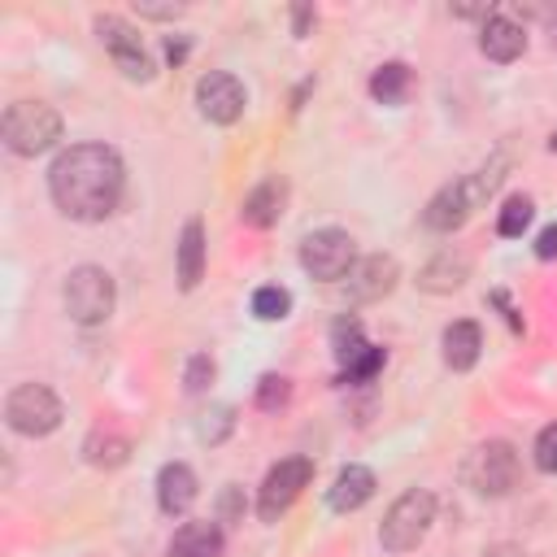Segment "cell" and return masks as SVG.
I'll list each match as a JSON object with an SVG mask.
<instances>
[{"label":"cell","instance_id":"cell-1","mask_svg":"<svg viewBox=\"0 0 557 557\" xmlns=\"http://www.w3.org/2000/svg\"><path fill=\"white\" fill-rule=\"evenodd\" d=\"M52 205L74 222H104L126 191V165L109 144H74L48 170Z\"/></svg>","mask_w":557,"mask_h":557},{"label":"cell","instance_id":"cell-2","mask_svg":"<svg viewBox=\"0 0 557 557\" xmlns=\"http://www.w3.org/2000/svg\"><path fill=\"white\" fill-rule=\"evenodd\" d=\"M500 178H505V161L496 157V161H487L483 170H474V174H466V178H457V183H444V187L426 200V209H422V226H426V231H440V235L466 226L470 213L496 191Z\"/></svg>","mask_w":557,"mask_h":557},{"label":"cell","instance_id":"cell-3","mask_svg":"<svg viewBox=\"0 0 557 557\" xmlns=\"http://www.w3.org/2000/svg\"><path fill=\"white\" fill-rule=\"evenodd\" d=\"M0 135H4L9 152L39 157V152H48L61 139V113L52 104H44V100H17V104L4 109Z\"/></svg>","mask_w":557,"mask_h":557},{"label":"cell","instance_id":"cell-4","mask_svg":"<svg viewBox=\"0 0 557 557\" xmlns=\"http://www.w3.org/2000/svg\"><path fill=\"white\" fill-rule=\"evenodd\" d=\"M431 522H435V496L426 487H409L383 513V527H379L383 553H409V548H418L426 540Z\"/></svg>","mask_w":557,"mask_h":557},{"label":"cell","instance_id":"cell-5","mask_svg":"<svg viewBox=\"0 0 557 557\" xmlns=\"http://www.w3.org/2000/svg\"><path fill=\"white\" fill-rule=\"evenodd\" d=\"M61 300H65V313L78 326H100L117 305L113 274L104 265H78V270H70L65 287H61Z\"/></svg>","mask_w":557,"mask_h":557},{"label":"cell","instance_id":"cell-6","mask_svg":"<svg viewBox=\"0 0 557 557\" xmlns=\"http://www.w3.org/2000/svg\"><path fill=\"white\" fill-rule=\"evenodd\" d=\"M61 400H57V392L52 387H44V383H22V387H13L9 396H4V422H9V431H17V435H30V440H39V435H52L57 426H61Z\"/></svg>","mask_w":557,"mask_h":557},{"label":"cell","instance_id":"cell-7","mask_svg":"<svg viewBox=\"0 0 557 557\" xmlns=\"http://www.w3.org/2000/svg\"><path fill=\"white\" fill-rule=\"evenodd\" d=\"M309 479H313V461L309 457H283L278 466H270V474L261 479V496H257L261 522H278L300 500Z\"/></svg>","mask_w":557,"mask_h":557},{"label":"cell","instance_id":"cell-8","mask_svg":"<svg viewBox=\"0 0 557 557\" xmlns=\"http://www.w3.org/2000/svg\"><path fill=\"white\" fill-rule=\"evenodd\" d=\"M466 479H470V487L479 496H509L513 483H518V453H513V444H505V440L479 444L470 453V461H466Z\"/></svg>","mask_w":557,"mask_h":557},{"label":"cell","instance_id":"cell-9","mask_svg":"<svg viewBox=\"0 0 557 557\" xmlns=\"http://www.w3.org/2000/svg\"><path fill=\"white\" fill-rule=\"evenodd\" d=\"M300 265H305V274H313V278H322V283L344 278V274L357 265V257H352V235L339 231V226H322V231L305 235V244H300Z\"/></svg>","mask_w":557,"mask_h":557},{"label":"cell","instance_id":"cell-10","mask_svg":"<svg viewBox=\"0 0 557 557\" xmlns=\"http://www.w3.org/2000/svg\"><path fill=\"white\" fill-rule=\"evenodd\" d=\"M96 35H100V44L109 48V57L117 61V70H122L126 78H135V83H148V78H152V61H148V52H144L139 35H135V26H131L126 17L100 13V17H96Z\"/></svg>","mask_w":557,"mask_h":557},{"label":"cell","instance_id":"cell-11","mask_svg":"<svg viewBox=\"0 0 557 557\" xmlns=\"http://www.w3.org/2000/svg\"><path fill=\"white\" fill-rule=\"evenodd\" d=\"M196 109H200V117L213 122V126L239 122V113H244V87H239V78L226 74V70H209V74L196 83Z\"/></svg>","mask_w":557,"mask_h":557},{"label":"cell","instance_id":"cell-12","mask_svg":"<svg viewBox=\"0 0 557 557\" xmlns=\"http://www.w3.org/2000/svg\"><path fill=\"white\" fill-rule=\"evenodd\" d=\"M396 283H400V265H396V257L374 252V257H361V261L348 270L344 292H348L352 305H370V300H383Z\"/></svg>","mask_w":557,"mask_h":557},{"label":"cell","instance_id":"cell-13","mask_svg":"<svg viewBox=\"0 0 557 557\" xmlns=\"http://www.w3.org/2000/svg\"><path fill=\"white\" fill-rule=\"evenodd\" d=\"M196 496H200V483H196L191 466L165 461V466L157 470V505H161V513L178 518V513H187V509L196 505Z\"/></svg>","mask_w":557,"mask_h":557},{"label":"cell","instance_id":"cell-14","mask_svg":"<svg viewBox=\"0 0 557 557\" xmlns=\"http://www.w3.org/2000/svg\"><path fill=\"white\" fill-rule=\"evenodd\" d=\"M479 48H483V57L487 61H518L522 57V48H527V30L513 22V17H505V13H487L483 17V30H479Z\"/></svg>","mask_w":557,"mask_h":557},{"label":"cell","instance_id":"cell-15","mask_svg":"<svg viewBox=\"0 0 557 557\" xmlns=\"http://www.w3.org/2000/svg\"><path fill=\"white\" fill-rule=\"evenodd\" d=\"M374 487H379L374 470H366V466H344V470L335 474L331 492H326V505H331L335 513H357V509L374 496Z\"/></svg>","mask_w":557,"mask_h":557},{"label":"cell","instance_id":"cell-16","mask_svg":"<svg viewBox=\"0 0 557 557\" xmlns=\"http://www.w3.org/2000/svg\"><path fill=\"white\" fill-rule=\"evenodd\" d=\"M440 348H444V366H448V370H470V366L479 361V352H483V331H479V322H470V318L448 322Z\"/></svg>","mask_w":557,"mask_h":557},{"label":"cell","instance_id":"cell-17","mask_svg":"<svg viewBox=\"0 0 557 557\" xmlns=\"http://www.w3.org/2000/svg\"><path fill=\"white\" fill-rule=\"evenodd\" d=\"M222 553H226V535L218 522H183L170 544V557H222Z\"/></svg>","mask_w":557,"mask_h":557},{"label":"cell","instance_id":"cell-18","mask_svg":"<svg viewBox=\"0 0 557 557\" xmlns=\"http://www.w3.org/2000/svg\"><path fill=\"white\" fill-rule=\"evenodd\" d=\"M278 213H283V183H278V178L257 183V187L244 196V205H239V218H244L248 226H257V231L274 226Z\"/></svg>","mask_w":557,"mask_h":557},{"label":"cell","instance_id":"cell-19","mask_svg":"<svg viewBox=\"0 0 557 557\" xmlns=\"http://www.w3.org/2000/svg\"><path fill=\"white\" fill-rule=\"evenodd\" d=\"M466 278H470V261H466V252H440L435 261H426V265H422L418 287L440 296V292H457Z\"/></svg>","mask_w":557,"mask_h":557},{"label":"cell","instance_id":"cell-20","mask_svg":"<svg viewBox=\"0 0 557 557\" xmlns=\"http://www.w3.org/2000/svg\"><path fill=\"white\" fill-rule=\"evenodd\" d=\"M200 274H205V226H200V218H191L178 235V287L191 292L200 283Z\"/></svg>","mask_w":557,"mask_h":557},{"label":"cell","instance_id":"cell-21","mask_svg":"<svg viewBox=\"0 0 557 557\" xmlns=\"http://www.w3.org/2000/svg\"><path fill=\"white\" fill-rule=\"evenodd\" d=\"M366 335H361V322L357 318H335L331 322V352H335V361H339V370H348L352 361H361L366 357Z\"/></svg>","mask_w":557,"mask_h":557},{"label":"cell","instance_id":"cell-22","mask_svg":"<svg viewBox=\"0 0 557 557\" xmlns=\"http://www.w3.org/2000/svg\"><path fill=\"white\" fill-rule=\"evenodd\" d=\"M409 83H413L409 65H405V61H387V65H379V70L370 74V96L383 100V104H400V100L409 96Z\"/></svg>","mask_w":557,"mask_h":557},{"label":"cell","instance_id":"cell-23","mask_svg":"<svg viewBox=\"0 0 557 557\" xmlns=\"http://www.w3.org/2000/svg\"><path fill=\"white\" fill-rule=\"evenodd\" d=\"M83 453H87V461H91V466L113 470V466H122V461L131 457V440H126V435H117V431H91V435H87V444H83Z\"/></svg>","mask_w":557,"mask_h":557},{"label":"cell","instance_id":"cell-24","mask_svg":"<svg viewBox=\"0 0 557 557\" xmlns=\"http://www.w3.org/2000/svg\"><path fill=\"white\" fill-rule=\"evenodd\" d=\"M252 313H257L261 322H283V318L292 313V292L278 287V283L257 287V292H252Z\"/></svg>","mask_w":557,"mask_h":557},{"label":"cell","instance_id":"cell-25","mask_svg":"<svg viewBox=\"0 0 557 557\" xmlns=\"http://www.w3.org/2000/svg\"><path fill=\"white\" fill-rule=\"evenodd\" d=\"M531 218H535L531 196H509L505 209H500V218H496V231H500L505 239H518V235L531 226Z\"/></svg>","mask_w":557,"mask_h":557},{"label":"cell","instance_id":"cell-26","mask_svg":"<svg viewBox=\"0 0 557 557\" xmlns=\"http://www.w3.org/2000/svg\"><path fill=\"white\" fill-rule=\"evenodd\" d=\"M231 426H235V409H231V405H213V409H205V418L196 422V435H200L205 444H222V440L231 435Z\"/></svg>","mask_w":557,"mask_h":557},{"label":"cell","instance_id":"cell-27","mask_svg":"<svg viewBox=\"0 0 557 557\" xmlns=\"http://www.w3.org/2000/svg\"><path fill=\"white\" fill-rule=\"evenodd\" d=\"M531 457H535V470H540V474H557V422H548V426L535 435Z\"/></svg>","mask_w":557,"mask_h":557},{"label":"cell","instance_id":"cell-28","mask_svg":"<svg viewBox=\"0 0 557 557\" xmlns=\"http://www.w3.org/2000/svg\"><path fill=\"white\" fill-rule=\"evenodd\" d=\"M383 370V348H366V357L361 361H352L348 370H339V383H366V379H374Z\"/></svg>","mask_w":557,"mask_h":557},{"label":"cell","instance_id":"cell-29","mask_svg":"<svg viewBox=\"0 0 557 557\" xmlns=\"http://www.w3.org/2000/svg\"><path fill=\"white\" fill-rule=\"evenodd\" d=\"M209 383H213V361H209V352H196V357L187 361V370H183V387H187L191 396H200Z\"/></svg>","mask_w":557,"mask_h":557},{"label":"cell","instance_id":"cell-30","mask_svg":"<svg viewBox=\"0 0 557 557\" xmlns=\"http://www.w3.org/2000/svg\"><path fill=\"white\" fill-rule=\"evenodd\" d=\"M287 396H292V383L283 374H265L257 383V405L261 409H278V405H287Z\"/></svg>","mask_w":557,"mask_h":557},{"label":"cell","instance_id":"cell-31","mask_svg":"<svg viewBox=\"0 0 557 557\" xmlns=\"http://www.w3.org/2000/svg\"><path fill=\"white\" fill-rule=\"evenodd\" d=\"M244 518V500H239V487H226L222 492V522L231 527V522H239Z\"/></svg>","mask_w":557,"mask_h":557},{"label":"cell","instance_id":"cell-32","mask_svg":"<svg viewBox=\"0 0 557 557\" xmlns=\"http://www.w3.org/2000/svg\"><path fill=\"white\" fill-rule=\"evenodd\" d=\"M535 257H540V261H553V257H557V226H544V231H540Z\"/></svg>","mask_w":557,"mask_h":557},{"label":"cell","instance_id":"cell-33","mask_svg":"<svg viewBox=\"0 0 557 557\" xmlns=\"http://www.w3.org/2000/svg\"><path fill=\"white\" fill-rule=\"evenodd\" d=\"M135 9H139V17H161V22L183 13V4H135Z\"/></svg>","mask_w":557,"mask_h":557},{"label":"cell","instance_id":"cell-34","mask_svg":"<svg viewBox=\"0 0 557 557\" xmlns=\"http://www.w3.org/2000/svg\"><path fill=\"white\" fill-rule=\"evenodd\" d=\"M165 57L178 65V61L187 57V39H174V35H170V39H165Z\"/></svg>","mask_w":557,"mask_h":557},{"label":"cell","instance_id":"cell-35","mask_svg":"<svg viewBox=\"0 0 557 557\" xmlns=\"http://www.w3.org/2000/svg\"><path fill=\"white\" fill-rule=\"evenodd\" d=\"M292 17H296V35H305V30H309V22H313V13H309V9H296Z\"/></svg>","mask_w":557,"mask_h":557},{"label":"cell","instance_id":"cell-36","mask_svg":"<svg viewBox=\"0 0 557 557\" xmlns=\"http://www.w3.org/2000/svg\"><path fill=\"white\" fill-rule=\"evenodd\" d=\"M553 39H557V17H553Z\"/></svg>","mask_w":557,"mask_h":557}]
</instances>
